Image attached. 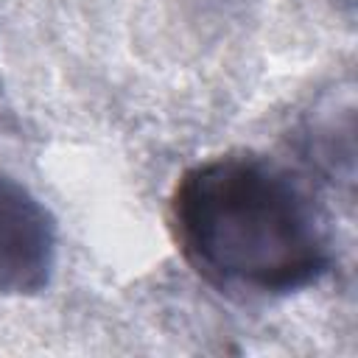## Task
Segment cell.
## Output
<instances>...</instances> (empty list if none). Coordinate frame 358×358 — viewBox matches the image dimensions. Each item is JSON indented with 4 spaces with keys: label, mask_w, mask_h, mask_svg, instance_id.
Segmentation results:
<instances>
[{
    "label": "cell",
    "mask_w": 358,
    "mask_h": 358,
    "mask_svg": "<svg viewBox=\"0 0 358 358\" xmlns=\"http://www.w3.org/2000/svg\"><path fill=\"white\" fill-rule=\"evenodd\" d=\"M59 232L50 210L14 176L0 173V296H31L50 285Z\"/></svg>",
    "instance_id": "2"
},
{
    "label": "cell",
    "mask_w": 358,
    "mask_h": 358,
    "mask_svg": "<svg viewBox=\"0 0 358 358\" xmlns=\"http://www.w3.org/2000/svg\"><path fill=\"white\" fill-rule=\"evenodd\" d=\"M168 224L187 266L224 294L288 296L333 266L330 229L310 190L252 151L190 165L171 190Z\"/></svg>",
    "instance_id": "1"
}]
</instances>
